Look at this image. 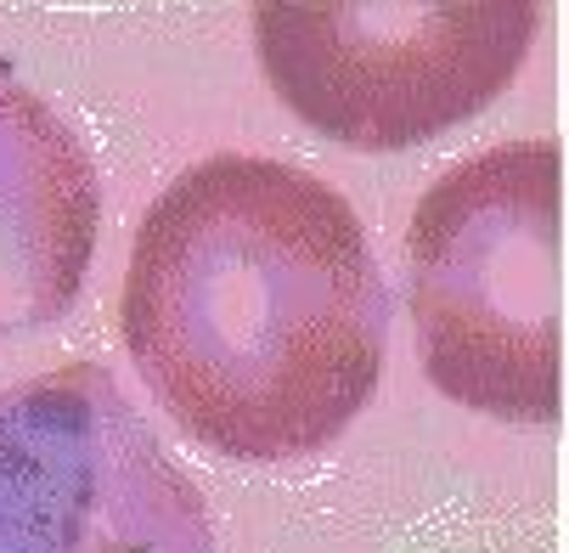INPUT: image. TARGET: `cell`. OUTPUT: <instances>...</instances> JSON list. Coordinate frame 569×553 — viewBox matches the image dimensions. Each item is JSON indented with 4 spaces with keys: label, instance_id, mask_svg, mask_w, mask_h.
Masks as SVG:
<instances>
[{
    "label": "cell",
    "instance_id": "5",
    "mask_svg": "<svg viewBox=\"0 0 569 553\" xmlns=\"http://www.w3.org/2000/svg\"><path fill=\"white\" fill-rule=\"evenodd\" d=\"M97 249V170L62 113L0 73V345L73 305Z\"/></svg>",
    "mask_w": 569,
    "mask_h": 553
},
{
    "label": "cell",
    "instance_id": "3",
    "mask_svg": "<svg viewBox=\"0 0 569 553\" xmlns=\"http://www.w3.org/2000/svg\"><path fill=\"white\" fill-rule=\"evenodd\" d=\"M536 18V0H266L254 46L305 125L395 152L491 108Z\"/></svg>",
    "mask_w": 569,
    "mask_h": 553
},
{
    "label": "cell",
    "instance_id": "4",
    "mask_svg": "<svg viewBox=\"0 0 569 553\" xmlns=\"http://www.w3.org/2000/svg\"><path fill=\"white\" fill-rule=\"evenodd\" d=\"M0 553H214L209 508L91 367L0 389Z\"/></svg>",
    "mask_w": 569,
    "mask_h": 553
},
{
    "label": "cell",
    "instance_id": "2",
    "mask_svg": "<svg viewBox=\"0 0 569 553\" xmlns=\"http://www.w3.org/2000/svg\"><path fill=\"white\" fill-rule=\"evenodd\" d=\"M412 323L440 395L508 424L563 402V158L508 141L440 176L406 231Z\"/></svg>",
    "mask_w": 569,
    "mask_h": 553
},
{
    "label": "cell",
    "instance_id": "1",
    "mask_svg": "<svg viewBox=\"0 0 569 553\" xmlns=\"http://www.w3.org/2000/svg\"><path fill=\"white\" fill-rule=\"evenodd\" d=\"M119 316L181 435L237 463H288L372 402L389 294L361 215L328 181L220 152L147 209Z\"/></svg>",
    "mask_w": 569,
    "mask_h": 553
}]
</instances>
